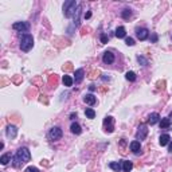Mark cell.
Segmentation results:
<instances>
[{
    "mask_svg": "<svg viewBox=\"0 0 172 172\" xmlns=\"http://www.w3.org/2000/svg\"><path fill=\"white\" fill-rule=\"evenodd\" d=\"M130 16H132V11L128 10V8H125V10L121 12V18H123V19H125V20H128Z\"/></svg>",
    "mask_w": 172,
    "mask_h": 172,
    "instance_id": "cell-25",
    "label": "cell"
},
{
    "mask_svg": "<svg viewBox=\"0 0 172 172\" xmlns=\"http://www.w3.org/2000/svg\"><path fill=\"white\" fill-rule=\"evenodd\" d=\"M136 36L139 40H147L149 36V31L145 27H141V29H136Z\"/></svg>",
    "mask_w": 172,
    "mask_h": 172,
    "instance_id": "cell-7",
    "label": "cell"
},
{
    "mask_svg": "<svg viewBox=\"0 0 172 172\" xmlns=\"http://www.w3.org/2000/svg\"><path fill=\"white\" fill-rule=\"evenodd\" d=\"M129 148H130V151H132L134 155H139L140 151H141V144H140L139 140H134V141H132L129 144Z\"/></svg>",
    "mask_w": 172,
    "mask_h": 172,
    "instance_id": "cell-11",
    "label": "cell"
},
{
    "mask_svg": "<svg viewBox=\"0 0 172 172\" xmlns=\"http://www.w3.org/2000/svg\"><path fill=\"white\" fill-rule=\"evenodd\" d=\"M171 126V120L168 117H164V118H160V128L161 129H167V128Z\"/></svg>",
    "mask_w": 172,
    "mask_h": 172,
    "instance_id": "cell-21",
    "label": "cell"
},
{
    "mask_svg": "<svg viewBox=\"0 0 172 172\" xmlns=\"http://www.w3.org/2000/svg\"><path fill=\"white\" fill-rule=\"evenodd\" d=\"M30 159H31V153L29 151V148L22 147V148L18 149L16 153H15V156L12 157V165H14L15 168H20L22 165L29 163Z\"/></svg>",
    "mask_w": 172,
    "mask_h": 172,
    "instance_id": "cell-1",
    "label": "cell"
},
{
    "mask_svg": "<svg viewBox=\"0 0 172 172\" xmlns=\"http://www.w3.org/2000/svg\"><path fill=\"white\" fill-rule=\"evenodd\" d=\"M85 78V70L83 69H78L76 70V74H74V82L76 83H81Z\"/></svg>",
    "mask_w": 172,
    "mask_h": 172,
    "instance_id": "cell-12",
    "label": "cell"
},
{
    "mask_svg": "<svg viewBox=\"0 0 172 172\" xmlns=\"http://www.w3.org/2000/svg\"><path fill=\"white\" fill-rule=\"evenodd\" d=\"M170 141H171V136H170V134H167V133L161 134L160 139H159V143H160L161 147H165L167 144H170Z\"/></svg>",
    "mask_w": 172,
    "mask_h": 172,
    "instance_id": "cell-15",
    "label": "cell"
},
{
    "mask_svg": "<svg viewBox=\"0 0 172 172\" xmlns=\"http://www.w3.org/2000/svg\"><path fill=\"white\" fill-rule=\"evenodd\" d=\"M125 35H126V31H125V27L120 26V27H117V29H116V36H117L118 39L125 38Z\"/></svg>",
    "mask_w": 172,
    "mask_h": 172,
    "instance_id": "cell-19",
    "label": "cell"
},
{
    "mask_svg": "<svg viewBox=\"0 0 172 172\" xmlns=\"http://www.w3.org/2000/svg\"><path fill=\"white\" fill-rule=\"evenodd\" d=\"M151 40L153 43H156L157 42V35H156V34H152V38H151Z\"/></svg>",
    "mask_w": 172,
    "mask_h": 172,
    "instance_id": "cell-30",
    "label": "cell"
},
{
    "mask_svg": "<svg viewBox=\"0 0 172 172\" xmlns=\"http://www.w3.org/2000/svg\"><path fill=\"white\" fill-rule=\"evenodd\" d=\"M137 62H139L140 65H143V66H147V65H148V59L144 58L143 55H137Z\"/></svg>",
    "mask_w": 172,
    "mask_h": 172,
    "instance_id": "cell-26",
    "label": "cell"
},
{
    "mask_svg": "<svg viewBox=\"0 0 172 172\" xmlns=\"http://www.w3.org/2000/svg\"><path fill=\"white\" fill-rule=\"evenodd\" d=\"M125 78H126V81H129V82H134L137 77H136V73H134V71H126Z\"/></svg>",
    "mask_w": 172,
    "mask_h": 172,
    "instance_id": "cell-23",
    "label": "cell"
},
{
    "mask_svg": "<svg viewBox=\"0 0 172 172\" xmlns=\"http://www.w3.org/2000/svg\"><path fill=\"white\" fill-rule=\"evenodd\" d=\"M168 152L172 153V141H170V144H168Z\"/></svg>",
    "mask_w": 172,
    "mask_h": 172,
    "instance_id": "cell-32",
    "label": "cell"
},
{
    "mask_svg": "<svg viewBox=\"0 0 172 172\" xmlns=\"http://www.w3.org/2000/svg\"><path fill=\"white\" fill-rule=\"evenodd\" d=\"M109 167L116 172H120V171H123V161H120V163L118 161H112L110 164H109Z\"/></svg>",
    "mask_w": 172,
    "mask_h": 172,
    "instance_id": "cell-16",
    "label": "cell"
},
{
    "mask_svg": "<svg viewBox=\"0 0 172 172\" xmlns=\"http://www.w3.org/2000/svg\"><path fill=\"white\" fill-rule=\"evenodd\" d=\"M114 54L112 51H105L104 55H102V62H104L105 65H112L114 62Z\"/></svg>",
    "mask_w": 172,
    "mask_h": 172,
    "instance_id": "cell-8",
    "label": "cell"
},
{
    "mask_svg": "<svg viewBox=\"0 0 172 172\" xmlns=\"http://www.w3.org/2000/svg\"><path fill=\"white\" fill-rule=\"evenodd\" d=\"M104 126L106 128V130H108L109 133H112V132L114 130L113 117H112V116H108V117H105V120H104Z\"/></svg>",
    "mask_w": 172,
    "mask_h": 172,
    "instance_id": "cell-9",
    "label": "cell"
},
{
    "mask_svg": "<svg viewBox=\"0 0 172 172\" xmlns=\"http://www.w3.org/2000/svg\"><path fill=\"white\" fill-rule=\"evenodd\" d=\"M24 172H39V170L36 167H32V165H31V167H27Z\"/></svg>",
    "mask_w": 172,
    "mask_h": 172,
    "instance_id": "cell-28",
    "label": "cell"
},
{
    "mask_svg": "<svg viewBox=\"0 0 172 172\" xmlns=\"http://www.w3.org/2000/svg\"><path fill=\"white\" fill-rule=\"evenodd\" d=\"M133 168V163L129 160H123V171L124 172H130Z\"/></svg>",
    "mask_w": 172,
    "mask_h": 172,
    "instance_id": "cell-18",
    "label": "cell"
},
{
    "mask_svg": "<svg viewBox=\"0 0 172 172\" xmlns=\"http://www.w3.org/2000/svg\"><path fill=\"white\" fill-rule=\"evenodd\" d=\"M70 130L73 134H81V132H82V129H81V125L78 123H73L70 125Z\"/></svg>",
    "mask_w": 172,
    "mask_h": 172,
    "instance_id": "cell-17",
    "label": "cell"
},
{
    "mask_svg": "<svg viewBox=\"0 0 172 172\" xmlns=\"http://www.w3.org/2000/svg\"><path fill=\"white\" fill-rule=\"evenodd\" d=\"M89 89H90V90H92V92H93V90L96 89V86H94V85H90V86H89Z\"/></svg>",
    "mask_w": 172,
    "mask_h": 172,
    "instance_id": "cell-34",
    "label": "cell"
},
{
    "mask_svg": "<svg viewBox=\"0 0 172 172\" xmlns=\"http://www.w3.org/2000/svg\"><path fill=\"white\" fill-rule=\"evenodd\" d=\"M101 42L102 43H108V36L105 34H101Z\"/></svg>",
    "mask_w": 172,
    "mask_h": 172,
    "instance_id": "cell-29",
    "label": "cell"
},
{
    "mask_svg": "<svg viewBox=\"0 0 172 172\" xmlns=\"http://www.w3.org/2000/svg\"><path fill=\"white\" fill-rule=\"evenodd\" d=\"M5 134H7L8 139H15L18 136V128L15 125H8L7 129H5Z\"/></svg>",
    "mask_w": 172,
    "mask_h": 172,
    "instance_id": "cell-10",
    "label": "cell"
},
{
    "mask_svg": "<svg viewBox=\"0 0 172 172\" xmlns=\"http://www.w3.org/2000/svg\"><path fill=\"white\" fill-rule=\"evenodd\" d=\"M90 16H92V12H90V11H89V12H86V14H85V19H89Z\"/></svg>",
    "mask_w": 172,
    "mask_h": 172,
    "instance_id": "cell-31",
    "label": "cell"
},
{
    "mask_svg": "<svg viewBox=\"0 0 172 172\" xmlns=\"http://www.w3.org/2000/svg\"><path fill=\"white\" fill-rule=\"evenodd\" d=\"M125 43H126V46H134L133 38H125Z\"/></svg>",
    "mask_w": 172,
    "mask_h": 172,
    "instance_id": "cell-27",
    "label": "cell"
},
{
    "mask_svg": "<svg viewBox=\"0 0 172 172\" xmlns=\"http://www.w3.org/2000/svg\"><path fill=\"white\" fill-rule=\"evenodd\" d=\"M62 136H63V132H62V129L59 126H52L51 129H50V132H49V137L52 140V141H58V140H61Z\"/></svg>",
    "mask_w": 172,
    "mask_h": 172,
    "instance_id": "cell-4",
    "label": "cell"
},
{
    "mask_svg": "<svg viewBox=\"0 0 172 172\" xmlns=\"http://www.w3.org/2000/svg\"><path fill=\"white\" fill-rule=\"evenodd\" d=\"M83 102L92 106V105H94L97 102V98L93 94H85V96H83Z\"/></svg>",
    "mask_w": 172,
    "mask_h": 172,
    "instance_id": "cell-14",
    "label": "cell"
},
{
    "mask_svg": "<svg viewBox=\"0 0 172 172\" xmlns=\"http://www.w3.org/2000/svg\"><path fill=\"white\" fill-rule=\"evenodd\" d=\"M77 8H78V4H77L76 0H67V2H65V4H63V15H65V18L74 16Z\"/></svg>",
    "mask_w": 172,
    "mask_h": 172,
    "instance_id": "cell-3",
    "label": "cell"
},
{
    "mask_svg": "<svg viewBox=\"0 0 172 172\" xmlns=\"http://www.w3.org/2000/svg\"><path fill=\"white\" fill-rule=\"evenodd\" d=\"M147 134H148V128H147V125L141 124L139 126V129H137V132H136V139L140 140V141H141V140H145Z\"/></svg>",
    "mask_w": 172,
    "mask_h": 172,
    "instance_id": "cell-6",
    "label": "cell"
},
{
    "mask_svg": "<svg viewBox=\"0 0 172 172\" xmlns=\"http://www.w3.org/2000/svg\"><path fill=\"white\" fill-rule=\"evenodd\" d=\"M34 47V38L31 34H22L20 35V50L24 52H29Z\"/></svg>",
    "mask_w": 172,
    "mask_h": 172,
    "instance_id": "cell-2",
    "label": "cell"
},
{
    "mask_svg": "<svg viewBox=\"0 0 172 172\" xmlns=\"http://www.w3.org/2000/svg\"><path fill=\"white\" fill-rule=\"evenodd\" d=\"M62 82H63L65 86L70 87V86H73V83H74V78H71L70 76H63V78H62Z\"/></svg>",
    "mask_w": 172,
    "mask_h": 172,
    "instance_id": "cell-20",
    "label": "cell"
},
{
    "mask_svg": "<svg viewBox=\"0 0 172 172\" xmlns=\"http://www.w3.org/2000/svg\"><path fill=\"white\" fill-rule=\"evenodd\" d=\"M85 116L87 118H90V120H92V118H94L96 117V112L93 110L92 108H86V110H85Z\"/></svg>",
    "mask_w": 172,
    "mask_h": 172,
    "instance_id": "cell-24",
    "label": "cell"
},
{
    "mask_svg": "<svg viewBox=\"0 0 172 172\" xmlns=\"http://www.w3.org/2000/svg\"><path fill=\"white\" fill-rule=\"evenodd\" d=\"M12 29L19 31V32H24L27 34V31L30 30V24L27 22H16V23L12 24Z\"/></svg>",
    "mask_w": 172,
    "mask_h": 172,
    "instance_id": "cell-5",
    "label": "cell"
},
{
    "mask_svg": "<svg viewBox=\"0 0 172 172\" xmlns=\"http://www.w3.org/2000/svg\"><path fill=\"white\" fill-rule=\"evenodd\" d=\"M70 118H71V120H74V118H77V114H70Z\"/></svg>",
    "mask_w": 172,
    "mask_h": 172,
    "instance_id": "cell-33",
    "label": "cell"
},
{
    "mask_svg": "<svg viewBox=\"0 0 172 172\" xmlns=\"http://www.w3.org/2000/svg\"><path fill=\"white\" fill-rule=\"evenodd\" d=\"M157 123H160V114L156 113V112H153V113H151V114L148 116V124L155 125V124H157Z\"/></svg>",
    "mask_w": 172,
    "mask_h": 172,
    "instance_id": "cell-13",
    "label": "cell"
},
{
    "mask_svg": "<svg viewBox=\"0 0 172 172\" xmlns=\"http://www.w3.org/2000/svg\"><path fill=\"white\" fill-rule=\"evenodd\" d=\"M10 161H11V153H4V155H2L0 163H2L3 165H7Z\"/></svg>",
    "mask_w": 172,
    "mask_h": 172,
    "instance_id": "cell-22",
    "label": "cell"
}]
</instances>
